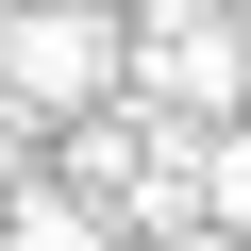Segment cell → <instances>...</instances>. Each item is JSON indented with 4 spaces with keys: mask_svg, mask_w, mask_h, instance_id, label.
Wrapping results in <instances>:
<instances>
[{
    "mask_svg": "<svg viewBox=\"0 0 251 251\" xmlns=\"http://www.w3.org/2000/svg\"><path fill=\"white\" fill-rule=\"evenodd\" d=\"M0 251H134V234H117L84 184H17V201H0Z\"/></svg>",
    "mask_w": 251,
    "mask_h": 251,
    "instance_id": "obj_3",
    "label": "cell"
},
{
    "mask_svg": "<svg viewBox=\"0 0 251 251\" xmlns=\"http://www.w3.org/2000/svg\"><path fill=\"white\" fill-rule=\"evenodd\" d=\"M134 251H251V234H218V218H184V234H134Z\"/></svg>",
    "mask_w": 251,
    "mask_h": 251,
    "instance_id": "obj_4",
    "label": "cell"
},
{
    "mask_svg": "<svg viewBox=\"0 0 251 251\" xmlns=\"http://www.w3.org/2000/svg\"><path fill=\"white\" fill-rule=\"evenodd\" d=\"M134 100H151V117H251L234 0H151V17H134Z\"/></svg>",
    "mask_w": 251,
    "mask_h": 251,
    "instance_id": "obj_2",
    "label": "cell"
},
{
    "mask_svg": "<svg viewBox=\"0 0 251 251\" xmlns=\"http://www.w3.org/2000/svg\"><path fill=\"white\" fill-rule=\"evenodd\" d=\"M100 84H134V34L100 0H0V100L17 117H100Z\"/></svg>",
    "mask_w": 251,
    "mask_h": 251,
    "instance_id": "obj_1",
    "label": "cell"
}]
</instances>
